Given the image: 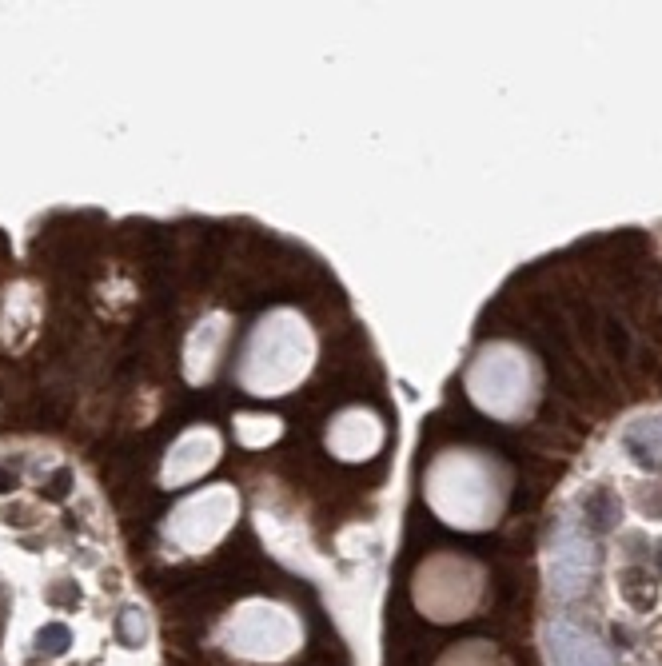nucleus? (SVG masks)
<instances>
[{
  "instance_id": "nucleus-1",
  "label": "nucleus",
  "mask_w": 662,
  "mask_h": 666,
  "mask_svg": "<svg viewBox=\"0 0 662 666\" xmlns=\"http://www.w3.org/2000/svg\"><path fill=\"white\" fill-rule=\"evenodd\" d=\"M423 495L443 523L459 531H483L503 511L507 483L503 471L479 451H447L431 463Z\"/></svg>"
},
{
  "instance_id": "nucleus-2",
  "label": "nucleus",
  "mask_w": 662,
  "mask_h": 666,
  "mask_svg": "<svg viewBox=\"0 0 662 666\" xmlns=\"http://www.w3.org/2000/svg\"><path fill=\"white\" fill-rule=\"evenodd\" d=\"M311 360V335L291 311H276L260 323V332L248 347V383L251 395H279V391L295 383Z\"/></svg>"
},
{
  "instance_id": "nucleus-3",
  "label": "nucleus",
  "mask_w": 662,
  "mask_h": 666,
  "mask_svg": "<svg viewBox=\"0 0 662 666\" xmlns=\"http://www.w3.org/2000/svg\"><path fill=\"white\" fill-rule=\"evenodd\" d=\"M467 395L483 407L487 415L510 423V419L527 415L531 403H535V371H531V363H527V355L519 347L495 343L471 363Z\"/></svg>"
},
{
  "instance_id": "nucleus-4",
  "label": "nucleus",
  "mask_w": 662,
  "mask_h": 666,
  "mask_svg": "<svg viewBox=\"0 0 662 666\" xmlns=\"http://www.w3.org/2000/svg\"><path fill=\"white\" fill-rule=\"evenodd\" d=\"M228 642H232V651L248 654V658H284L295 646V623H291V614L272 611L267 602H251L232 623Z\"/></svg>"
},
{
  "instance_id": "nucleus-5",
  "label": "nucleus",
  "mask_w": 662,
  "mask_h": 666,
  "mask_svg": "<svg viewBox=\"0 0 662 666\" xmlns=\"http://www.w3.org/2000/svg\"><path fill=\"white\" fill-rule=\"evenodd\" d=\"M328 447L339 459H372L383 447V423L375 415H367L363 407H351L328 431Z\"/></svg>"
},
{
  "instance_id": "nucleus-6",
  "label": "nucleus",
  "mask_w": 662,
  "mask_h": 666,
  "mask_svg": "<svg viewBox=\"0 0 662 666\" xmlns=\"http://www.w3.org/2000/svg\"><path fill=\"white\" fill-rule=\"evenodd\" d=\"M551 658L554 666H610V654L571 623L551 626Z\"/></svg>"
},
{
  "instance_id": "nucleus-7",
  "label": "nucleus",
  "mask_w": 662,
  "mask_h": 666,
  "mask_svg": "<svg viewBox=\"0 0 662 666\" xmlns=\"http://www.w3.org/2000/svg\"><path fill=\"white\" fill-rule=\"evenodd\" d=\"M587 575H591V542L575 531H563L554 547V586L563 595H575L587 583Z\"/></svg>"
},
{
  "instance_id": "nucleus-8",
  "label": "nucleus",
  "mask_w": 662,
  "mask_h": 666,
  "mask_svg": "<svg viewBox=\"0 0 662 666\" xmlns=\"http://www.w3.org/2000/svg\"><path fill=\"white\" fill-rule=\"evenodd\" d=\"M626 447L638 463H650V467H662V415L642 419L626 431Z\"/></svg>"
},
{
  "instance_id": "nucleus-9",
  "label": "nucleus",
  "mask_w": 662,
  "mask_h": 666,
  "mask_svg": "<svg viewBox=\"0 0 662 666\" xmlns=\"http://www.w3.org/2000/svg\"><path fill=\"white\" fill-rule=\"evenodd\" d=\"M41 651H48V654H60V651H68V642H72V635H68V626L64 623H48L41 630Z\"/></svg>"
},
{
  "instance_id": "nucleus-10",
  "label": "nucleus",
  "mask_w": 662,
  "mask_h": 666,
  "mask_svg": "<svg viewBox=\"0 0 662 666\" xmlns=\"http://www.w3.org/2000/svg\"><path fill=\"white\" fill-rule=\"evenodd\" d=\"M120 639H124V642H140V639H144V623H140L136 611L120 614Z\"/></svg>"
},
{
  "instance_id": "nucleus-11",
  "label": "nucleus",
  "mask_w": 662,
  "mask_h": 666,
  "mask_svg": "<svg viewBox=\"0 0 662 666\" xmlns=\"http://www.w3.org/2000/svg\"><path fill=\"white\" fill-rule=\"evenodd\" d=\"M68 483H72V471L60 467V471L52 475V483L44 487V495H48V499H64V495H68Z\"/></svg>"
},
{
  "instance_id": "nucleus-12",
  "label": "nucleus",
  "mask_w": 662,
  "mask_h": 666,
  "mask_svg": "<svg viewBox=\"0 0 662 666\" xmlns=\"http://www.w3.org/2000/svg\"><path fill=\"white\" fill-rule=\"evenodd\" d=\"M48 598H52V602H80V591H76V586H56Z\"/></svg>"
},
{
  "instance_id": "nucleus-13",
  "label": "nucleus",
  "mask_w": 662,
  "mask_h": 666,
  "mask_svg": "<svg viewBox=\"0 0 662 666\" xmlns=\"http://www.w3.org/2000/svg\"><path fill=\"white\" fill-rule=\"evenodd\" d=\"M16 487V475H8L4 467H0V491H13Z\"/></svg>"
}]
</instances>
